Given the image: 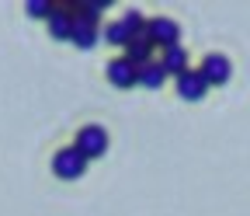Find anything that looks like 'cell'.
Listing matches in <instances>:
<instances>
[{
  "label": "cell",
  "instance_id": "cell-1",
  "mask_svg": "<svg viewBox=\"0 0 250 216\" xmlns=\"http://www.w3.org/2000/svg\"><path fill=\"white\" fill-rule=\"evenodd\" d=\"M87 164L90 161L83 157L77 146H62V150H56V157H52V174L62 178V181H77V178H83Z\"/></svg>",
  "mask_w": 250,
  "mask_h": 216
},
{
  "label": "cell",
  "instance_id": "cell-2",
  "mask_svg": "<svg viewBox=\"0 0 250 216\" xmlns=\"http://www.w3.org/2000/svg\"><path fill=\"white\" fill-rule=\"evenodd\" d=\"M146 39L153 49H174V46H181V28L170 18H153V21H146Z\"/></svg>",
  "mask_w": 250,
  "mask_h": 216
},
{
  "label": "cell",
  "instance_id": "cell-3",
  "mask_svg": "<svg viewBox=\"0 0 250 216\" xmlns=\"http://www.w3.org/2000/svg\"><path fill=\"white\" fill-rule=\"evenodd\" d=\"M202 80L208 84V87H223V84H229V77H233V63L223 56V52H208L205 59H202Z\"/></svg>",
  "mask_w": 250,
  "mask_h": 216
},
{
  "label": "cell",
  "instance_id": "cell-4",
  "mask_svg": "<svg viewBox=\"0 0 250 216\" xmlns=\"http://www.w3.org/2000/svg\"><path fill=\"white\" fill-rule=\"evenodd\" d=\"M87 161H94V157H104L108 153V133L101 129V126H83L80 133H77V143H73Z\"/></svg>",
  "mask_w": 250,
  "mask_h": 216
},
{
  "label": "cell",
  "instance_id": "cell-5",
  "mask_svg": "<svg viewBox=\"0 0 250 216\" xmlns=\"http://www.w3.org/2000/svg\"><path fill=\"white\" fill-rule=\"evenodd\" d=\"M205 95H208V84L202 80L198 70H184V73L177 77V98H184V101H202Z\"/></svg>",
  "mask_w": 250,
  "mask_h": 216
},
{
  "label": "cell",
  "instance_id": "cell-6",
  "mask_svg": "<svg viewBox=\"0 0 250 216\" xmlns=\"http://www.w3.org/2000/svg\"><path fill=\"white\" fill-rule=\"evenodd\" d=\"M108 84L118 87V91L136 87V67H132L125 56H122V59H111V63H108Z\"/></svg>",
  "mask_w": 250,
  "mask_h": 216
},
{
  "label": "cell",
  "instance_id": "cell-7",
  "mask_svg": "<svg viewBox=\"0 0 250 216\" xmlns=\"http://www.w3.org/2000/svg\"><path fill=\"white\" fill-rule=\"evenodd\" d=\"M70 42H73L77 49H94V46H98V24H90V21H83V18H73Z\"/></svg>",
  "mask_w": 250,
  "mask_h": 216
},
{
  "label": "cell",
  "instance_id": "cell-8",
  "mask_svg": "<svg viewBox=\"0 0 250 216\" xmlns=\"http://www.w3.org/2000/svg\"><path fill=\"white\" fill-rule=\"evenodd\" d=\"M49 35L52 39H66L70 42V28H73V7H56L52 14H49Z\"/></svg>",
  "mask_w": 250,
  "mask_h": 216
},
{
  "label": "cell",
  "instance_id": "cell-9",
  "mask_svg": "<svg viewBox=\"0 0 250 216\" xmlns=\"http://www.w3.org/2000/svg\"><path fill=\"white\" fill-rule=\"evenodd\" d=\"M136 84H143V87H149V91H160V87L167 84V73H164V67H160V59H149L146 67H139V70H136Z\"/></svg>",
  "mask_w": 250,
  "mask_h": 216
},
{
  "label": "cell",
  "instance_id": "cell-10",
  "mask_svg": "<svg viewBox=\"0 0 250 216\" xmlns=\"http://www.w3.org/2000/svg\"><path fill=\"white\" fill-rule=\"evenodd\" d=\"M160 67H164V73H167V77H181V73L188 70V52H184V46L164 49V56H160Z\"/></svg>",
  "mask_w": 250,
  "mask_h": 216
},
{
  "label": "cell",
  "instance_id": "cell-11",
  "mask_svg": "<svg viewBox=\"0 0 250 216\" xmlns=\"http://www.w3.org/2000/svg\"><path fill=\"white\" fill-rule=\"evenodd\" d=\"M125 59L139 70V67H146L149 59H153V46H149V39L146 35H139V39H132L129 46H125Z\"/></svg>",
  "mask_w": 250,
  "mask_h": 216
},
{
  "label": "cell",
  "instance_id": "cell-12",
  "mask_svg": "<svg viewBox=\"0 0 250 216\" xmlns=\"http://www.w3.org/2000/svg\"><path fill=\"white\" fill-rule=\"evenodd\" d=\"M118 24L125 28V35H129V39H139V35H146V18H143L139 11H125V18H122Z\"/></svg>",
  "mask_w": 250,
  "mask_h": 216
},
{
  "label": "cell",
  "instance_id": "cell-13",
  "mask_svg": "<svg viewBox=\"0 0 250 216\" xmlns=\"http://www.w3.org/2000/svg\"><path fill=\"white\" fill-rule=\"evenodd\" d=\"M101 39H104L108 46H118V49H125V46H129V42H132L129 35H125V28H122L118 21H111V24L104 28V32H101Z\"/></svg>",
  "mask_w": 250,
  "mask_h": 216
},
{
  "label": "cell",
  "instance_id": "cell-14",
  "mask_svg": "<svg viewBox=\"0 0 250 216\" xmlns=\"http://www.w3.org/2000/svg\"><path fill=\"white\" fill-rule=\"evenodd\" d=\"M24 11H28L31 18H45V21H49V14L56 11V4H49V0H28Z\"/></svg>",
  "mask_w": 250,
  "mask_h": 216
}]
</instances>
